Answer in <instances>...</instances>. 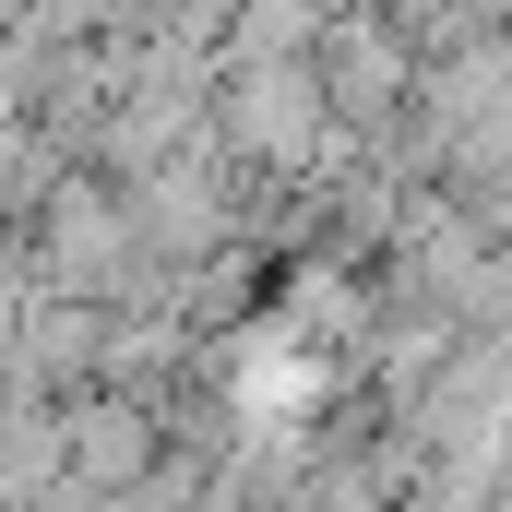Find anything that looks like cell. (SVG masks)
Returning a JSON list of instances; mask_svg holds the SVG:
<instances>
[{
    "label": "cell",
    "mask_w": 512,
    "mask_h": 512,
    "mask_svg": "<svg viewBox=\"0 0 512 512\" xmlns=\"http://www.w3.org/2000/svg\"><path fill=\"white\" fill-rule=\"evenodd\" d=\"M310 84H322V108H334V131L346 143H382L405 108H417V36L393 24V12H334L322 24V48H310Z\"/></svg>",
    "instance_id": "6da1fadb"
}]
</instances>
